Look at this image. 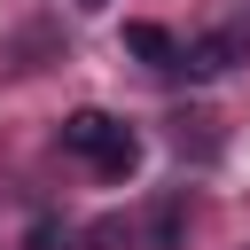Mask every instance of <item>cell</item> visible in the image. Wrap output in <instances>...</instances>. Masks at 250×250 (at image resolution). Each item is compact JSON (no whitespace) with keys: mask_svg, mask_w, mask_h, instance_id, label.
<instances>
[{"mask_svg":"<svg viewBox=\"0 0 250 250\" xmlns=\"http://www.w3.org/2000/svg\"><path fill=\"white\" fill-rule=\"evenodd\" d=\"M62 148H70V156H86L102 180H133V164H141L133 125H125V117H109V109H70V117H62Z\"/></svg>","mask_w":250,"mask_h":250,"instance_id":"6da1fadb","label":"cell"},{"mask_svg":"<svg viewBox=\"0 0 250 250\" xmlns=\"http://www.w3.org/2000/svg\"><path fill=\"white\" fill-rule=\"evenodd\" d=\"M242 55H250V31H211V39L180 47V70H188V78H219V70L242 62Z\"/></svg>","mask_w":250,"mask_h":250,"instance_id":"7a4b0ae2","label":"cell"},{"mask_svg":"<svg viewBox=\"0 0 250 250\" xmlns=\"http://www.w3.org/2000/svg\"><path fill=\"white\" fill-rule=\"evenodd\" d=\"M125 55H141L148 70H180V39L164 23H125Z\"/></svg>","mask_w":250,"mask_h":250,"instance_id":"3957f363","label":"cell"},{"mask_svg":"<svg viewBox=\"0 0 250 250\" xmlns=\"http://www.w3.org/2000/svg\"><path fill=\"white\" fill-rule=\"evenodd\" d=\"M180 234H188V203L172 195V203H156V219H148V250H180Z\"/></svg>","mask_w":250,"mask_h":250,"instance_id":"277c9868","label":"cell"},{"mask_svg":"<svg viewBox=\"0 0 250 250\" xmlns=\"http://www.w3.org/2000/svg\"><path fill=\"white\" fill-rule=\"evenodd\" d=\"M55 242H62V234H55L47 219H39V227H31V250H55Z\"/></svg>","mask_w":250,"mask_h":250,"instance_id":"5b68a950","label":"cell"}]
</instances>
